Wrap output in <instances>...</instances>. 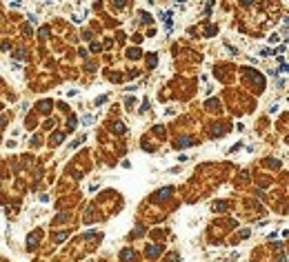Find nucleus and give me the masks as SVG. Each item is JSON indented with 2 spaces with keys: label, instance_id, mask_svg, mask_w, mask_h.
Instances as JSON below:
<instances>
[{
  "label": "nucleus",
  "instance_id": "f257e3e1",
  "mask_svg": "<svg viewBox=\"0 0 289 262\" xmlns=\"http://www.w3.org/2000/svg\"><path fill=\"white\" fill-rule=\"evenodd\" d=\"M147 253H149V255L153 258L156 253H160V247H149V249H147Z\"/></svg>",
  "mask_w": 289,
  "mask_h": 262
}]
</instances>
